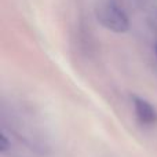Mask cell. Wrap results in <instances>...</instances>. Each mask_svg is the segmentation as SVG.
Segmentation results:
<instances>
[{
    "mask_svg": "<svg viewBox=\"0 0 157 157\" xmlns=\"http://www.w3.org/2000/svg\"><path fill=\"white\" fill-rule=\"evenodd\" d=\"M136 3H141V4H146V3H149V2H152V0H135Z\"/></svg>",
    "mask_w": 157,
    "mask_h": 157,
    "instance_id": "277c9868",
    "label": "cell"
},
{
    "mask_svg": "<svg viewBox=\"0 0 157 157\" xmlns=\"http://www.w3.org/2000/svg\"><path fill=\"white\" fill-rule=\"evenodd\" d=\"M156 52H157V48H156Z\"/></svg>",
    "mask_w": 157,
    "mask_h": 157,
    "instance_id": "5b68a950",
    "label": "cell"
},
{
    "mask_svg": "<svg viewBox=\"0 0 157 157\" xmlns=\"http://www.w3.org/2000/svg\"><path fill=\"white\" fill-rule=\"evenodd\" d=\"M10 146H11V144L8 142L7 135H6L4 132H2V135H0V152L2 153L7 152V150L10 149Z\"/></svg>",
    "mask_w": 157,
    "mask_h": 157,
    "instance_id": "3957f363",
    "label": "cell"
},
{
    "mask_svg": "<svg viewBox=\"0 0 157 157\" xmlns=\"http://www.w3.org/2000/svg\"><path fill=\"white\" fill-rule=\"evenodd\" d=\"M134 108L138 119L145 124H153L157 120L156 109L144 98L134 97Z\"/></svg>",
    "mask_w": 157,
    "mask_h": 157,
    "instance_id": "7a4b0ae2",
    "label": "cell"
},
{
    "mask_svg": "<svg viewBox=\"0 0 157 157\" xmlns=\"http://www.w3.org/2000/svg\"><path fill=\"white\" fill-rule=\"evenodd\" d=\"M97 19L103 28L114 33H124L130 29L127 15L114 0H103L98 4Z\"/></svg>",
    "mask_w": 157,
    "mask_h": 157,
    "instance_id": "6da1fadb",
    "label": "cell"
}]
</instances>
